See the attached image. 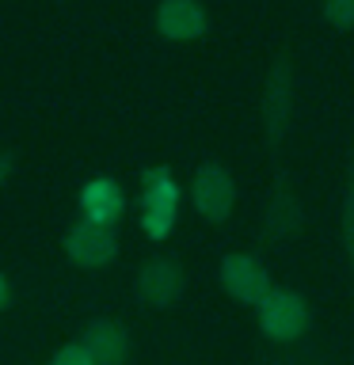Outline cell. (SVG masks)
Segmentation results:
<instances>
[{
	"instance_id": "cell-11",
	"label": "cell",
	"mask_w": 354,
	"mask_h": 365,
	"mask_svg": "<svg viewBox=\"0 0 354 365\" xmlns=\"http://www.w3.org/2000/svg\"><path fill=\"white\" fill-rule=\"evenodd\" d=\"M324 16L343 31L354 27V0H324Z\"/></svg>"
},
{
	"instance_id": "cell-2",
	"label": "cell",
	"mask_w": 354,
	"mask_h": 365,
	"mask_svg": "<svg viewBox=\"0 0 354 365\" xmlns=\"http://www.w3.org/2000/svg\"><path fill=\"white\" fill-rule=\"evenodd\" d=\"M259 327L274 342H293L308 327V304L293 289H270V297L259 304Z\"/></svg>"
},
{
	"instance_id": "cell-7",
	"label": "cell",
	"mask_w": 354,
	"mask_h": 365,
	"mask_svg": "<svg viewBox=\"0 0 354 365\" xmlns=\"http://www.w3.org/2000/svg\"><path fill=\"white\" fill-rule=\"evenodd\" d=\"M156 31L171 42H194L206 34V11L198 0H160Z\"/></svg>"
},
{
	"instance_id": "cell-10",
	"label": "cell",
	"mask_w": 354,
	"mask_h": 365,
	"mask_svg": "<svg viewBox=\"0 0 354 365\" xmlns=\"http://www.w3.org/2000/svg\"><path fill=\"white\" fill-rule=\"evenodd\" d=\"M50 365H96V358L88 354L84 342H65V346L54 354V361H50Z\"/></svg>"
},
{
	"instance_id": "cell-12",
	"label": "cell",
	"mask_w": 354,
	"mask_h": 365,
	"mask_svg": "<svg viewBox=\"0 0 354 365\" xmlns=\"http://www.w3.org/2000/svg\"><path fill=\"white\" fill-rule=\"evenodd\" d=\"M11 168H16V156H11V153H0V187H4V182H8Z\"/></svg>"
},
{
	"instance_id": "cell-4",
	"label": "cell",
	"mask_w": 354,
	"mask_h": 365,
	"mask_svg": "<svg viewBox=\"0 0 354 365\" xmlns=\"http://www.w3.org/2000/svg\"><path fill=\"white\" fill-rule=\"evenodd\" d=\"M191 202L206 221H225L236 205V182L233 175L221 168V164H202L194 171V182H191Z\"/></svg>"
},
{
	"instance_id": "cell-6",
	"label": "cell",
	"mask_w": 354,
	"mask_h": 365,
	"mask_svg": "<svg viewBox=\"0 0 354 365\" xmlns=\"http://www.w3.org/2000/svg\"><path fill=\"white\" fill-rule=\"evenodd\" d=\"M183 293V267L176 259H148L141 270H137V297L153 308H168L176 304Z\"/></svg>"
},
{
	"instance_id": "cell-9",
	"label": "cell",
	"mask_w": 354,
	"mask_h": 365,
	"mask_svg": "<svg viewBox=\"0 0 354 365\" xmlns=\"http://www.w3.org/2000/svg\"><path fill=\"white\" fill-rule=\"evenodd\" d=\"M80 210H84V221H96V225H111L122 217L126 210V198H122V187L114 179H91L84 190H80Z\"/></svg>"
},
{
	"instance_id": "cell-13",
	"label": "cell",
	"mask_w": 354,
	"mask_h": 365,
	"mask_svg": "<svg viewBox=\"0 0 354 365\" xmlns=\"http://www.w3.org/2000/svg\"><path fill=\"white\" fill-rule=\"evenodd\" d=\"M8 301H11V285H8V278L0 274V312L8 308Z\"/></svg>"
},
{
	"instance_id": "cell-1",
	"label": "cell",
	"mask_w": 354,
	"mask_h": 365,
	"mask_svg": "<svg viewBox=\"0 0 354 365\" xmlns=\"http://www.w3.org/2000/svg\"><path fill=\"white\" fill-rule=\"evenodd\" d=\"M141 187V228L148 240H164L179 213V187L171 182L168 168H145Z\"/></svg>"
},
{
	"instance_id": "cell-3",
	"label": "cell",
	"mask_w": 354,
	"mask_h": 365,
	"mask_svg": "<svg viewBox=\"0 0 354 365\" xmlns=\"http://www.w3.org/2000/svg\"><path fill=\"white\" fill-rule=\"evenodd\" d=\"M221 285L225 293L240 304H263L270 297V274L256 255H244V251H233V255L221 259Z\"/></svg>"
},
{
	"instance_id": "cell-8",
	"label": "cell",
	"mask_w": 354,
	"mask_h": 365,
	"mask_svg": "<svg viewBox=\"0 0 354 365\" xmlns=\"http://www.w3.org/2000/svg\"><path fill=\"white\" fill-rule=\"evenodd\" d=\"M80 342L96 358V365H126V358H130V335L118 319H91Z\"/></svg>"
},
{
	"instance_id": "cell-5",
	"label": "cell",
	"mask_w": 354,
	"mask_h": 365,
	"mask_svg": "<svg viewBox=\"0 0 354 365\" xmlns=\"http://www.w3.org/2000/svg\"><path fill=\"white\" fill-rule=\"evenodd\" d=\"M65 255L84 270H99L118 255V236L111 225H96V221H76L65 232Z\"/></svg>"
}]
</instances>
